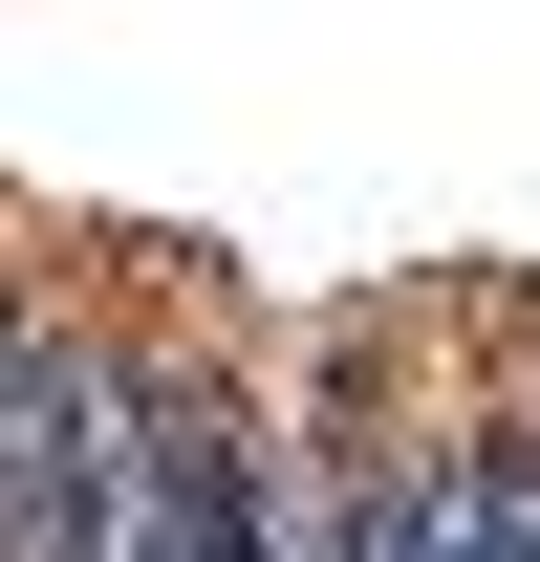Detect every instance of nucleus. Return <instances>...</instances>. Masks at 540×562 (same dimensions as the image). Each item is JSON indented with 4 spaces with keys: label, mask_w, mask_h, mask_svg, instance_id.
<instances>
[{
    "label": "nucleus",
    "mask_w": 540,
    "mask_h": 562,
    "mask_svg": "<svg viewBox=\"0 0 540 562\" xmlns=\"http://www.w3.org/2000/svg\"><path fill=\"white\" fill-rule=\"evenodd\" d=\"M0 562H109V238H44L0 347Z\"/></svg>",
    "instance_id": "nucleus-1"
},
{
    "label": "nucleus",
    "mask_w": 540,
    "mask_h": 562,
    "mask_svg": "<svg viewBox=\"0 0 540 562\" xmlns=\"http://www.w3.org/2000/svg\"><path fill=\"white\" fill-rule=\"evenodd\" d=\"M454 562H540V281H475V412H454Z\"/></svg>",
    "instance_id": "nucleus-2"
},
{
    "label": "nucleus",
    "mask_w": 540,
    "mask_h": 562,
    "mask_svg": "<svg viewBox=\"0 0 540 562\" xmlns=\"http://www.w3.org/2000/svg\"><path fill=\"white\" fill-rule=\"evenodd\" d=\"M22 303H44V238H22V216H0V347H22Z\"/></svg>",
    "instance_id": "nucleus-3"
}]
</instances>
